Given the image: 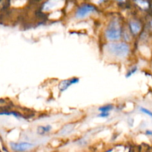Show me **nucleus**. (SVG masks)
Instances as JSON below:
<instances>
[{
  "mask_svg": "<svg viewBox=\"0 0 152 152\" xmlns=\"http://www.w3.org/2000/svg\"><path fill=\"white\" fill-rule=\"evenodd\" d=\"M105 48L108 53L115 57H126L130 52V48L126 42H116L113 41L112 42L108 43Z\"/></svg>",
  "mask_w": 152,
  "mask_h": 152,
  "instance_id": "1",
  "label": "nucleus"
},
{
  "mask_svg": "<svg viewBox=\"0 0 152 152\" xmlns=\"http://www.w3.org/2000/svg\"><path fill=\"white\" fill-rule=\"evenodd\" d=\"M105 37L110 41H117L121 38L122 31L120 22L117 20H113L110 22L105 30Z\"/></svg>",
  "mask_w": 152,
  "mask_h": 152,
  "instance_id": "2",
  "label": "nucleus"
},
{
  "mask_svg": "<svg viewBox=\"0 0 152 152\" xmlns=\"http://www.w3.org/2000/svg\"><path fill=\"white\" fill-rule=\"evenodd\" d=\"M96 8L95 6L90 4H85L83 5L80 6L77 10L75 13V16L77 19H83L88 16V15L91 14L92 13L95 12Z\"/></svg>",
  "mask_w": 152,
  "mask_h": 152,
  "instance_id": "3",
  "label": "nucleus"
},
{
  "mask_svg": "<svg viewBox=\"0 0 152 152\" xmlns=\"http://www.w3.org/2000/svg\"><path fill=\"white\" fill-rule=\"evenodd\" d=\"M34 145V144L27 142H11L10 143V148L13 151H25L32 148Z\"/></svg>",
  "mask_w": 152,
  "mask_h": 152,
  "instance_id": "4",
  "label": "nucleus"
},
{
  "mask_svg": "<svg viewBox=\"0 0 152 152\" xmlns=\"http://www.w3.org/2000/svg\"><path fill=\"white\" fill-rule=\"evenodd\" d=\"M80 80L78 78H72V79H69V80H63V81L61 82L59 85V89L61 92L65 91V90L68 88L71 85L74 84H77V83H79Z\"/></svg>",
  "mask_w": 152,
  "mask_h": 152,
  "instance_id": "5",
  "label": "nucleus"
},
{
  "mask_svg": "<svg viewBox=\"0 0 152 152\" xmlns=\"http://www.w3.org/2000/svg\"><path fill=\"white\" fill-rule=\"evenodd\" d=\"M129 29L130 31L133 34L136 35L141 30V25L137 21H131L129 22Z\"/></svg>",
  "mask_w": 152,
  "mask_h": 152,
  "instance_id": "6",
  "label": "nucleus"
},
{
  "mask_svg": "<svg viewBox=\"0 0 152 152\" xmlns=\"http://www.w3.org/2000/svg\"><path fill=\"white\" fill-rule=\"evenodd\" d=\"M50 130H51V126H39L37 129V133L39 135H44L45 134L48 133Z\"/></svg>",
  "mask_w": 152,
  "mask_h": 152,
  "instance_id": "7",
  "label": "nucleus"
},
{
  "mask_svg": "<svg viewBox=\"0 0 152 152\" xmlns=\"http://www.w3.org/2000/svg\"><path fill=\"white\" fill-rule=\"evenodd\" d=\"M135 1H136L137 4L143 10H145V9L148 8V7H149V4H148L146 0H135Z\"/></svg>",
  "mask_w": 152,
  "mask_h": 152,
  "instance_id": "8",
  "label": "nucleus"
},
{
  "mask_svg": "<svg viewBox=\"0 0 152 152\" xmlns=\"http://www.w3.org/2000/svg\"><path fill=\"white\" fill-rule=\"evenodd\" d=\"M113 105H103V106L100 107V108H99V112H108L109 113V111H111V110L113 109Z\"/></svg>",
  "mask_w": 152,
  "mask_h": 152,
  "instance_id": "9",
  "label": "nucleus"
},
{
  "mask_svg": "<svg viewBox=\"0 0 152 152\" xmlns=\"http://www.w3.org/2000/svg\"><path fill=\"white\" fill-rule=\"evenodd\" d=\"M1 115H13L16 118H22V116L20 114L15 112V111H10V112H3V111H1Z\"/></svg>",
  "mask_w": 152,
  "mask_h": 152,
  "instance_id": "10",
  "label": "nucleus"
},
{
  "mask_svg": "<svg viewBox=\"0 0 152 152\" xmlns=\"http://www.w3.org/2000/svg\"><path fill=\"white\" fill-rule=\"evenodd\" d=\"M140 111L141 112L144 113L145 114H146V115H148V117H152V111H150V110L147 109V108H143V107H140Z\"/></svg>",
  "mask_w": 152,
  "mask_h": 152,
  "instance_id": "11",
  "label": "nucleus"
},
{
  "mask_svg": "<svg viewBox=\"0 0 152 152\" xmlns=\"http://www.w3.org/2000/svg\"><path fill=\"white\" fill-rule=\"evenodd\" d=\"M137 71V67L134 66V68H132V69L129 71V72L127 73V74H126V77H127V78L128 77H130L131 76H132V74H134Z\"/></svg>",
  "mask_w": 152,
  "mask_h": 152,
  "instance_id": "12",
  "label": "nucleus"
},
{
  "mask_svg": "<svg viewBox=\"0 0 152 152\" xmlns=\"http://www.w3.org/2000/svg\"><path fill=\"white\" fill-rule=\"evenodd\" d=\"M109 116V113L108 112H101L100 114L98 115L99 117H102V118H107Z\"/></svg>",
  "mask_w": 152,
  "mask_h": 152,
  "instance_id": "13",
  "label": "nucleus"
},
{
  "mask_svg": "<svg viewBox=\"0 0 152 152\" xmlns=\"http://www.w3.org/2000/svg\"><path fill=\"white\" fill-rule=\"evenodd\" d=\"M146 134L148 135H152V132H151V131H147Z\"/></svg>",
  "mask_w": 152,
  "mask_h": 152,
  "instance_id": "14",
  "label": "nucleus"
},
{
  "mask_svg": "<svg viewBox=\"0 0 152 152\" xmlns=\"http://www.w3.org/2000/svg\"><path fill=\"white\" fill-rule=\"evenodd\" d=\"M117 1H120V2H121V1H125V0H117Z\"/></svg>",
  "mask_w": 152,
  "mask_h": 152,
  "instance_id": "15",
  "label": "nucleus"
},
{
  "mask_svg": "<svg viewBox=\"0 0 152 152\" xmlns=\"http://www.w3.org/2000/svg\"><path fill=\"white\" fill-rule=\"evenodd\" d=\"M150 24H151V28H152V20L151 21V22H150Z\"/></svg>",
  "mask_w": 152,
  "mask_h": 152,
  "instance_id": "16",
  "label": "nucleus"
}]
</instances>
